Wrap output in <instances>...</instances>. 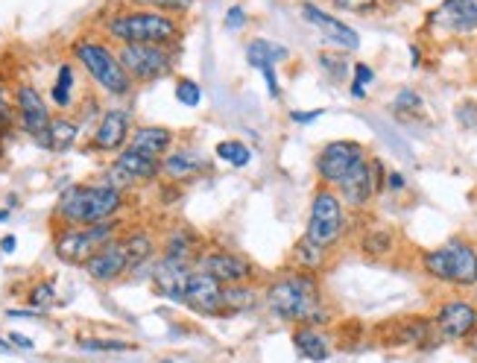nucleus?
Listing matches in <instances>:
<instances>
[{"mask_svg": "<svg viewBox=\"0 0 477 363\" xmlns=\"http://www.w3.org/2000/svg\"><path fill=\"white\" fill-rule=\"evenodd\" d=\"M263 302H267L270 314L282 322H299V326H313V329L328 322L320 281L313 279V272L299 270L275 279L270 288L263 290Z\"/></svg>", "mask_w": 477, "mask_h": 363, "instance_id": "obj_1", "label": "nucleus"}, {"mask_svg": "<svg viewBox=\"0 0 477 363\" xmlns=\"http://www.w3.org/2000/svg\"><path fill=\"white\" fill-rule=\"evenodd\" d=\"M124 209V191L105 182H88V185H68L62 191L53 217L62 226H94L103 220H114Z\"/></svg>", "mask_w": 477, "mask_h": 363, "instance_id": "obj_2", "label": "nucleus"}, {"mask_svg": "<svg viewBox=\"0 0 477 363\" xmlns=\"http://www.w3.org/2000/svg\"><path fill=\"white\" fill-rule=\"evenodd\" d=\"M105 33L114 38L117 44H158V47H174L182 38V27L174 15L155 9H132L117 12L105 21Z\"/></svg>", "mask_w": 477, "mask_h": 363, "instance_id": "obj_3", "label": "nucleus"}, {"mask_svg": "<svg viewBox=\"0 0 477 363\" xmlns=\"http://www.w3.org/2000/svg\"><path fill=\"white\" fill-rule=\"evenodd\" d=\"M71 54L83 64L91 80H94V85H100V91H105L109 97L132 94V80L126 76L121 59H117V54L109 44L94 42V38H76Z\"/></svg>", "mask_w": 477, "mask_h": 363, "instance_id": "obj_4", "label": "nucleus"}, {"mask_svg": "<svg viewBox=\"0 0 477 363\" xmlns=\"http://www.w3.org/2000/svg\"><path fill=\"white\" fill-rule=\"evenodd\" d=\"M121 235V220H103L94 226H62V231L53 240V252L62 264L83 267L100 246L117 240Z\"/></svg>", "mask_w": 477, "mask_h": 363, "instance_id": "obj_5", "label": "nucleus"}, {"mask_svg": "<svg viewBox=\"0 0 477 363\" xmlns=\"http://www.w3.org/2000/svg\"><path fill=\"white\" fill-rule=\"evenodd\" d=\"M425 272L436 281L457 284V288H472L477 284V250L466 240H452L422 255Z\"/></svg>", "mask_w": 477, "mask_h": 363, "instance_id": "obj_6", "label": "nucleus"}, {"mask_svg": "<svg viewBox=\"0 0 477 363\" xmlns=\"http://www.w3.org/2000/svg\"><path fill=\"white\" fill-rule=\"evenodd\" d=\"M117 59H121L132 83L164 80V76H170L176 68L174 47H158V44H121Z\"/></svg>", "mask_w": 477, "mask_h": 363, "instance_id": "obj_7", "label": "nucleus"}, {"mask_svg": "<svg viewBox=\"0 0 477 363\" xmlns=\"http://www.w3.org/2000/svg\"><path fill=\"white\" fill-rule=\"evenodd\" d=\"M346 229V214H343V202L331 188H323L313 193L311 202V217H308V229H304V238L311 243L323 246H334Z\"/></svg>", "mask_w": 477, "mask_h": 363, "instance_id": "obj_8", "label": "nucleus"}, {"mask_svg": "<svg viewBox=\"0 0 477 363\" xmlns=\"http://www.w3.org/2000/svg\"><path fill=\"white\" fill-rule=\"evenodd\" d=\"M12 100H15V118H18L21 129L35 141L38 147L47 150V132H50L53 114L47 109L45 97L38 94V88L30 83H21V85H15V97Z\"/></svg>", "mask_w": 477, "mask_h": 363, "instance_id": "obj_9", "label": "nucleus"}, {"mask_svg": "<svg viewBox=\"0 0 477 363\" xmlns=\"http://www.w3.org/2000/svg\"><path fill=\"white\" fill-rule=\"evenodd\" d=\"M158 173H162V162L147 159V155L124 147L121 152H117L114 164L109 167V173H105V185H112V188L126 193L129 188H135V185H150V182H155Z\"/></svg>", "mask_w": 477, "mask_h": 363, "instance_id": "obj_10", "label": "nucleus"}, {"mask_svg": "<svg viewBox=\"0 0 477 363\" xmlns=\"http://www.w3.org/2000/svg\"><path fill=\"white\" fill-rule=\"evenodd\" d=\"M366 159V150L357 144V141H331L320 150V159H316V173L325 182V185H340L346 179L357 162Z\"/></svg>", "mask_w": 477, "mask_h": 363, "instance_id": "obj_11", "label": "nucleus"}, {"mask_svg": "<svg viewBox=\"0 0 477 363\" xmlns=\"http://www.w3.org/2000/svg\"><path fill=\"white\" fill-rule=\"evenodd\" d=\"M340 197L349 202L352 209H363L369 200L383 188V164L378 159H363L354 164V171L340 182Z\"/></svg>", "mask_w": 477, "mask_h": 363, "instance_id": "obj_12", "label": "nucleus"}, {"mask_svg": "<svg viewBox=\"0 0 477 363\" xmlns=\"http://www.w3.org/2000/svg\"><path fill=\"white\" fill-rule=\"evenodd\" d=\"M194 264L196 270L214 276L223 288H229V284H249L252 276H255V267H252L243 255L229 252V250H208L196 258Z\"/></svg>", "mask_w": 477, "mask_h": 363, "instance_id": "obj_13", "label": "nucleus"}, {"mask_svg": "<svg viewBox=\"0 0 477 363\" xmlns=\"http://www.w3.org/2000/svg\"><path fill=\"white\" fill-rule=\"evenodd\" d=\"M436 337L442 340H469L477 329V308L466 299L445 302L433 317Z\"/></svg>", "mask_w": 477, "mask_h": 363, "instance_id": "obj_14", "label": "nucleus"}, {"mask_svg": "<svg viewBox=\"0 0 477 363\" xmlns=\"http://www.w3.org/2000/svg\"><path fill=\"white\" fill-rule=\"evenodd\" d=\"M132 135V114L129 109H105L100 123L91 132V150L97 152H121Z\"/></svg>", "mask_w": 477, "mask_h": 363, "instance_id": "obj_15", "label": "nucleus"}, {"mask_svg": "<svg viewBox=\"0 0 477 363\" xmlns=\"http://www.w3.org/2000/svg\"><path fill=\"white\" fill-rule=\"evenodd\" d=\"M200 317H223V284L203 270H194L184 290V302Z\"/></svg>", "mask_w": 477, "mask_h": 363, "instance_id": "obj_16", "label": "nucleus"}, {"mask_svg": "<svg viewBox=\"0 0 477 363\" xmlns=\"http://www.w3.org/2000/svg\"><path fill=\"white\" fill-rule=\"evenodd\" d=\"M83 270L88 272V279L97 281V284H114V281H121V279L126 276V272H129L124 240L117 238V240H112V243L100 246V250L83 264Z\"/></svg>", "mask_w": 477, "mask_h": 363, "instance_id": "obj_17", "label": "nucleus"}, {"mask_svg": "<svg viewBox=\"0 0 477 363\" xmlns=\"http://www.w3.org/2000/svg\"><path fill=\"white\" fill-rule=\"evenodd\" d=\"M191 264H179V261H167V258H158L150 279L158 296H164L170 302H184V290H188V279H191Z\"/></svg>", "mask_w": 477, "mask_h": 363, "instance_id": "obj_18", "label": "nucleus"}, {"mask_svg": "<svg viewBox=\"0 0 477 363\" xmlns=\"http://www.w3.org/2000/svg\"><path fill=\"white\" fill-rule=\"evenodd\" d=\"M431 24L440 30L469 35L477 30V0H445L431 15Z\"/></svg>", "mask_w": 477, "mask_h": 363, "instance_id": "obj_19", "label": "nucleus"}, {"mask_svg": "<svg viewBox=\"0 0 477 363\" xmlns=\"http://www.w3.org/2000/svg\"><path fill=\"white\" fill-rule=\"evenodd\" d=\"M126 147L147 155V159L162 162L170 152V147H174V132H170L167 126H138V129H132Z\"/></svg>", "mask_w": 477, "mask_h": 363, "instance_id": "obj_20", "label": "nucleus"}, {"mask_svg": "<svg viewBox=\"0 0 477 363\" xmlns=\"http://www.w3.org/2000/svg\"><path fill=\"white\" fill-rule=\"evenodd\" d=\"M302 15L308 18L311 24H316L331 42L340 44V47H346V50H357L361 47V38H357V33L352 27H346L343 21H337L334 15H325V12L320 6H313V4H304L302 6Z\"/></svg>", "mask_w": 477, "mask_h": 363, "instance_id": "obj_21", "label": "nucleus"}, {"mask_svg": "<svg viewBox=\"0 0 477 363\" xmlns=\"http://www.w3.org/2000/svg\"><path fill=\"white\" fill-rule=\"evenodd\" d=\"M200 255H203V250H200V238H196L194 231H191V229H184V226H179V229L170 231V238H167L164 246H162V258H167V261L194 264Z\"/></svg>", "mask_w": 477, "mask_h": 363, "instance_id": "obj_22", "label": "nucleus"}, {"mask_svg": "<svg viewBox=\"0 0 477 363\" xmlns=\"http://www.w3.org/2000/svg\"><path fill=\"white\" fill-rule=\"evenodd\" d=\"M205 171V159L203 152L196 150H174L162 159V173H167L176 182H188L194 176H200Z\"/></svg>", "mask_w": 477, "mask_h": 363, "instance_id": "obj_23", "label": "nucleus"}, {"mask_svg": "<svg viewBox=\"0 0 477 363\" xmlns=\"http://www.w3.org/2000/svg\"><path fill=\"white\" fill-rule=\"evenodd\" d=\"M293 346L304 360H313V363L328 360V355H331V340L313 326H299L293 331Z\"/></svg>", "mask_w": 477, "mask_h": 363, "instance_id": "obj_24", "label": "nucleus"}, {"mask_svg": "<svg viewBox=\"0 0 477 363\" xmlns=\"http://www.w3.org/2000/svg\"><path fill=\"white\" fill-rule=\"evenodd\" d=\"M433 322L422 317H407L402 322H395L393 346H425L433 343Z\"/></svg>", "mask_w": 477, "mask_h": 363, "instance_id": "obj_25", "label": "nucleus"}, {"mask_svg": "<svg viewBox=\"0 0 477 363\" xmlns=\"http://www.w3.org/2000/svg\"><path fill=\"white\" fill-rule=\"evenodd\" d=\"M258 302L261 296L252 284H229V288H223V317L249 314V310L258 308Z\"/></svg>", "mask_w": 477, "mask_h": 363, "instance_id": "obj_26", "label": "nucleus"}, {"mask_svg": "<svg viewBox=\"0 0 477 363\" xmlns=\"http://www.w3.org/2000/svg\"><path fill=\"white\" fill-rule=\"evenodd\" d=\"M124 240V250H126V261H129V272L141 270L144 264L153 261L155 255V240L147 235V231H129Z\"/></svg>", "mask_w": 477, "mask_h": 363, "instance_id": "obj_27", "label": "nucleus"}, {"mask_svg": "<svg viewBox=\"0 0 477 363\" xmlns=\"http://www.w3.org/2000/svg\"><path fill=\"white\" fill-rule=\"evenodd\" d=\"M79 138V123L71 118H53L50 121V132H47V150H71Z\"/></svg>", "mask_w": 477, "mask_h": 363, "instance_id": "obj_28", "label": "nucleus"}, {"mask_svg": "<svg viewBox=\"0 0 477 363\" xmlns=\"http://www.w3.org/2000/svg\"><path fill=\"white\" fill-rule=\"evenodd\" d=\"M284 56H287L284 47L263 42V38H255V42H252V44L246 47V59H249V64H252L255 71H267V68H273V64H275L278 59H284Z\"/></svg>", "mask_w": 477, "mask_h": 363, "instance_id": "obj_29", "label": "nucleus"}, {"mask_svg": "<svg viewBox=\"0 0 477 363\" xmlns=\"http://www.w3.org/2000/svg\"><path fill=\"white\" fill-rule=\"evenodd\" d=\"M325 252H328V250H323V246H316V243H311L308 238H302V240L296 243V250H293V261H296V267H299L302 272H313V270L323 267Z\"/></svg>", "mask_w": 477, "mask_h": 363, "instance_id": "obj_30", "label": "nucleus"}, {"mask_svg": "<svg viewBox=\"0 0 477 363\" xmlns=\"http://www.w3.org/2000/svg\"><path fill=\"white\" fill-rule=\"evenodd\" d=\"M71 91H74V68H71V62H65V64H59L56 83H53V103H56L59 109H68Z\"/></svg>", "mask_w": 477, "mask_h": 363, "instance_id": "obj_31", "label": "nucleus"}, {"mask_svg": "<svg viewBox=\"0 0 477 363\" xmlns=\"http://www.w3.org/2000/svg\"><path fill=\"white\" fill-rule=\"evenodd\" d=\"M217 159L232 167H246L252 162V150L243 141H220L217 144Z\"/></svg>", "mask_w": 477, "mask_h": 363, "instance_id": "obj_32", "label": "nucleus"}, {"mask_svg": "<svg viewBox=\"0 0 477 363\" xmlns=\"http://www.w3.org/2000/svg\"><path fill=\"white\" fill-rule=\"evenodd\" d=\"M79 348L83 352H135V343H126V340H97V337H83L79 340Z\"/></svg>", "mask_w": 477, "mask_h": 363, "instance_id": "obj_33", "label": "nucleus"}, {"mask_svg": "<svg viewBox=\"0 0 477 363\" xmlns=\"http://www.w3.org/2000/svg\"><path fill=\"white\" fill-rule=\"evenodd\" d=\"M26 302H30L35 310H47L56 305V284L53 281H38L30 288V296H26Z\"/></svg>", "mask_w": 477, "mask_h": 363, "instance_id": "obj_34", "label": "nucleus"}, {"mask_svg": "<svg viewBox=\"0 0 477 363\" xmlns=\"http://www.w3.org/2000/svg\"><path fill=\"white\" fill-rule=\"evenodd\" d=\"M15 100L9 97L6 85H0V144H4V138L9 135V129L15 126Z\"/></svg>", "mask_w": 477, "mask_h": 363, "instance_id": "obj_35", "label": "nucleus"}, {"mask_svg": "<svg viewBox=\"0 0 477 363\" xmlns=\"http://www.w3.org/2000/svg\"><path fill=\"white\" fill-rule=\"evenodd\" d=\"M393 250V231L387 229H373L363 238V252L369 255H387Z\"/></svg>", "mask_w": 477, "mask_h": 363, "instance_id": "obj_36", "label": "nucleus"}, {"mask_svg": "<svg viewBox=\"0 0 477 363\" xmlns=\"http://www.w3.org/2000/svg\"><path fill=\"white\" fill-rule=\"evenodd\" d=\"M176 100L184 109H196L203 103V88L194 80H188V76H182V80L176 83Z\"/></svg>", "mask_w": 477, "mask_h": 363, "instance_id": "obj_37", "label": "nucleus"}, {"mask_svg": "<svg viewBox=\"0 0 477 363\" xmlns=\"http://www.w3.org/2000/svg\"><path fill=\"white\" fill-rule=\"evenodd\" d=\"M144 9H155V12H164V15H184L191 12L194 0H135Z\"/></svg>", "mask_w": 477, "mask_h": 363, "instance_id": "obj_38", "label": "nucleus"}, {"mask_svg": "<svg viewBox=\"0 0 477 363\" xmlns=\"http://www.w3.org/2000/svg\"><path fill=\"white\" fill-rule=\"evenodd\" d=\"M375 80V74H373V68L369 64H354V83H352V97H357V100H363L366 97V88L363 85H369Z\"/></svg>", "mask_w": 477, "mask_h": 363, "instance_id": "obj_39", "label": "nucleus"}, {"mask_svg": "<svg viewBox=\"0 0 477 363\" xmlns=\"http://www.w3.org/2000/svg\"><path fill=\"white\" fill-rule=\"evenodd\" d=\"M395 109L399 112H419L422 109V97L416 94V91L404 88L399 97H395Z\"/></svg>", "mask_w": 477, "mask_h": 363, "instance_id": "obj_40", "label": "nucleus"}, {"mask_svg": "<svg viewBox=\"0 0 477 363\" xmlns=\"http://www.w3.org/2000/svg\"><path fill=\"white\" fill-rule=\"evenodd\" d=\"M457 121L466 129H477V106L474 103H462V106L457 109Z\"/></svg>", "mask_w": 477, "mask_h": 363, "instance_id": "obj_41", "label": "nucleus"}, {"mask_svg": "<svg viewBox=\"0 0 477 363\" xmlns=\"http://www.w3.org/2000/svg\"><path fill=\"white\" fill-rule=\"evenodd\" d=\"M378 0H334L337 9H346V12H369L375 9Z\"/></svg>", "mask_w": 477, "mask_h": 363, "instance_id": "obj_42", "label": "nucleus"}, {"mask_svg": "<svg viewBox=\"0 0 477 363\" xmlns=\"http://www.w3.org/2000/svg\"><path fill=\"white\" fill-rule=\"evenodd\" d=\"M226 27H229V30L246 27V12H243V6H232V9L226 12Z\"/></svg>", "mask_w": 477, "mask_h": 363, "instance_id": "obj_43", "label": "nucleus"}, {"mask_svg": "<svg viewBox=\"0 0 477 363\" xmlns=\"http://www.w3.org/2000/svg\"><path fill=\"white\" fill-rule=\"evenodd\" d=\"M320 62H323V68H325V71H331L334 76H343V74H346V64H343L340 59H334V56L323 54V56H320Z\"/></svg>", "mask_w": 477, "mask_h": 363, "instance_id": "obj_44", "label": "nucleus"}, {"mask_svg": "<svg viewBox=\"0 0 477 363\" xmlns=\"http://www.w3.org/2000/svg\"><path fill=\"white\" fill-rule=\"evenodd\" d=\"M9 343L15 346V348H24V352H33V348H35V343L30 340V337H24V334H18V331L9 334Z\"/></svg>", "mask_w": 477, "mask_h": 363, "instance_id": "obj_45", "label": "nucleus"}, {"mask_svg": "<svg viewBox=\"0 0 477 363\" xmlns=\"http://www.w3.org/2000/svg\"><path fill=\"white\" fill-rule=\"evenodd\" d=\"M323 114V109H313V112H293L290 118H293L296 123H311V121H316Z\"/></svg>", "mask_w": 477, "mask_h": 363, "instance_id": "obj_46", "label": "nucleus"}, {"mask_svg": "<svg viewBox=\"0 0 477 363\" xmlns=\"http://www.w3.org/2000/svg\"><path fill=\"white\" fill-rule=\"evenodd\" d=\"M15 246H18V238L15 235H4V238H0V252H4V255L15 252Z\"/></svg>", "mask_w": 477, "mask_h": 363, "instance_id": "obj_47", "label": "nucleus"}, {"mask_svg": "<svg viewBox=\"0 0 477 363\" xmlns=\"http://www.w3.org/2000/svg\"><path fill=\"white\" fill-rule=\"evenodd\" d=\"M387 185H390L393 191H402V188H404V176H402V173H390V176H387Z\"/></svg>", "mask_w": 477, "mask_h": 363, "instance_id": "obj_48", "label": "nucleus"}, {"mask_svg": "<svg viewBox=\"0 0 477 363\" xmlns=\"http://www.w3.org/2000/svg\"><path fill=\"white\" fill-rule=\"evenodd\" d=\"M472 348H474V355H477V329H474V334H472Z\"/></svg>", "mask_w": 477, "mask_h": 363, "instance_id": "obj_49", "label": "nucleus"}, {"mask_svg": "<svg viewBox=\"0 0 477 363\" xmlns=\"http://www.w3.org/2000/svg\"><path fill=\"white\" fill-rule=\"evenodd\" d=\"M9 217V211H0V220H6Z\"/></svg>", "mask_w": 477, "mask_h": 363, "instance_id": "obj_50", "label": "nucleus"}, {"mask_svg": "<svg viewBox=\"0 0 477 363\" xmlns=\"http://www.w3.org/2000/svg\"><path fill=\"white\" fill-rule=\"evenodd\" d=\"M0 155H4V144H0Z\"/></svg>", "mask_w": 477, "mask_h": 363, "instance_id": "obj_51", "label": "nucleus"}]
</instances>
